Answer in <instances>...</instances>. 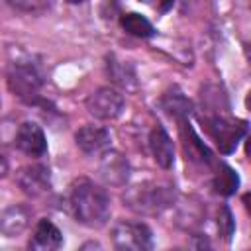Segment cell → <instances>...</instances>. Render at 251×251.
<instances>
[{"instance_id": "6da1fadb", "label": "cell", "mask_w": 251, "mask_h": 251, "mask_svg": "<svg viewBox=\"0 0 251 251\" xmlns=\"http://www.w3.org/2000/svg\"><path fill=\"white\" fill-rule=\"evenodd\" d=\"M71 210L82 226L102 227L110 218V196L90 178H76L71 186Z\"/></svg>"}, {"instance_id": "7a4b0ae2", "label": "cell", "mask_w": 251, "mask_h": 251, "mask_svg": "<svg viewBox=\"0 0 251 251\" xmlns=\"http://www.w3.org/2000/svg\"><path fill=\"white\" fill-rule=\"evenodd\" d=\"M124 202L137 214L157 216L175 202V186L161 180H145L129 186L124 194Z\"/></svg>"}, {"instance_id": "3957f363", "label": "cell", "mask_w": 251, "mask_h": 251, "mask_svg": "<svg viewBox=\"0 0 251 251\" xmlns=\"http://www.w3.org/2000/svg\"><path fill=\"white\" fill-rule=\"evenodd\" d=\"M8 88L24 102L33 104L39 98V90L43 86V76L31 63H14L8 69Z\"/></svg>"}, {"instance_id": "277c9868", "label": "cell", "mask_w": 251, "mask_h": 251, "mask_svg": "<svg viewBox=\"0 0 251 251\" xmlns=\"http://www.w3.org/2000/svg\"><path fill=\"white\" fill-rule=\"evenodd\" d=\"M110 235L114 247L122 251H145L153 247V231L143 222L122 220L114 224Z\"/></svg>"}, {"instance_id": "5b68a950", "label": "cell", "mask_w": 251, "mask_h": 251, "mask_svg": "<svg viewBox=\"0 0 251 251\" xmlns=\"http://www.w3.org/2000/svg\"><path fill=\"white\" fill-rule=\"evenodd\" d=\"M208 133L214 137L218 149L222 153H231L247 133V122L243 120H233L226 116H214L206 120Z\"/></svg>"}, {"instance_id": "8992f818", "label": "cell", "mask_w": 251, "mask_h": 251, "mask_svg": "<svg viewBox=\"0 0 251 251\" xmlns=\"http://www.w3.org/2000/svg\"><path fill=\"white\" fill-rule=\"evenodd\" d=\"M126 108L124 94L116 88L102 86L86 98V110L98 120H116Z\"/></svg>"}, {"instance_id": "52a82bcc", "label": "cell", "mask_w": 251, "mask_h": 251, "mask_svg": "<svg viewBox=\"0 0 251 251\" xmlns=\"http://www.w3.org/2000/svg\"><path fill=\"white\" fill-rule=\"evenodd\" d=\"M98 173L102 176V180L110 186H124L129 180L131 175V167L127 163V159L114 149H104L100 163H98Z\"/></svg>"}, {"instance_id": "ba28073f", "label": "cell", "mask_w": 251, "mask_h": 251, "mask_svg": "<svg viewBox=\"0 0 251 251\" xmlns=\"http://www.w3.org/2000/svg\"><path fill=\"white\" fill-rule=\"evenodd\" d=\"M16 182L27 196L37 198V196H43L51 190V173L45 165L33 163V165L22 167L18 171Z\"/></svg>"}, {"instance_id": "9c48e42d", "label": "cell", "mask_w": 251, "mask_h": 251, "mask_svg": "<svg viewBox=\"0 0 251 251\" xmlns=\"http://www.w3.org/2000/svg\"><path fill=\"white\" fill-rule=\"evenodd\" d=\"M14 143L27 157H43L47 153L45 133H43L41 126H37L35 122L20 124V127L16 131V137H14Z\"/></svg>"}, {"instance_id": "30bf717a", "label": "cell", "mask_w": 251, "mask_h": 251, "mask_svg": "<svg viewBox=\"0 0 251 251\" xmlns=\"http://www.w3.org/2000/svg\"><path fill=\"white\" fill-rule=\"evenodd\" d=\"M75 141H76V147L86 153V155H92V153H100L104 149H108L112 137H110V131L102 126H82L76 133H75Z\"/></svg>"}, {"instance_id": "8fae6325", "label": "cell", "mask_w": 251, "mask_h": 251, "mask_svg": "<svg viewBox=\"0 0 251 251\" xmlns=\"http://www.w3.org/2000/svg\"><path fill=\"white\" fill-rule=\"evenodd\" d=\"M149 147L153 153L155 163L161 169H171L175 165V145L171 135L163 126H155L149 133Z\"/></svg>"}, {"instance_id": "7c38bea8", "label": "cell", "mask_w": 251, "mask_h": 251, "mask_svg": "<svg viewBox=\"0 0 251 251\" xmlns=\"http://www.w3.org/2000/svg\"><path fill=\"white\" fill-rule=\"evenodd\" d=\"M31 220V212L24 204H12L0 214V233L6 237H18L22 235Z\"/></svg>"}, {"instance_id": "4fadbf2b", "label": "cell", "mask_w": 251, "mask_h": 251, "mask_svg": "<svg viewBox=\"0 0 251 251\" xmlns=\"http://www.w3.org/2000/svg\"><path fill=\"white\" fill-rule=\"evenodd\" d=\"M63 245V233L61 229L51 222V220H39L35 229H33V237L29 241V249L35 251H53L59 249Z\"/></svg>"}, {"instance_id": "5bb4252c", "label": "cell", "mask_w": 251, "mask_h": 251, "mask_svg": "<svg viewBox=\"0 0 251 251\" xmlns=\"http://www.w3.org/2000/svg\"><path fill=\"white\" fill-rule=\"evenodd\" d=\"M106 73L118 86H122L126 90L137 88V75L129 61H122L116 55H108L106 57Z\"/></svg>"}, {"instance_id": "9a60e30c", "label": "cell", "mask_w": 251, "mask_h": 251, "mask_svg": "<svg viewBox=\"0 0 251 251\" xmlns=\"http://www.w3.org/2000/svg\"><path fill=\"white\" fill-rule=\"evenodd\" d=\"M180 133L184 137V151L192 161H200V163H212V153L208 151V147L198 139V135L194 133V129L190 127L188 118H180Z\"/></svg>"}, {"instance_id": "2e32d148", "label": "cell", "mask_w": 251, "mask_h": 251, "mask_svg": "<svg viewBox=\"0 0 251 251\" xmlns=\"http://www.w3.org/2000/svg\"><path fill=\"white\" fill-rule=\"evenodd\" d=\"M120 24H122L124 31L129 33V35H133V37H151V35L155 33L151 22H149L145 16L137 14V12H127V14H124V16L120 18Z\"/></svg>"}, {"instance_id": "e0dca14e", "label": "cell", "mask_w": 251, "mask_h": 251, "mask_svg": "<svg viewBox=\"0 0 251 251\" xmlns=\"http://www.w3.org/2000/svg\"><path fill=\"white\" fill-rule=\"evenodd\" d=\"M161 106L167 110V114H171V116L176 118V120L188 118V114H190V110H192L190 100H188L182 92H178V90L167 92V94L161 98Z\"/></svg>"}, {"instance_id": "ac0fdd59", "label": "cell", "mask_w": 251, "mask_h": 251, "mask_svg": "<svg viewBox=\"0 0 251 251\" xmlns=\"http://www.w3.org/2000/svg\"><path fill=\"white\" fill-rule=\"evenodd\" d=\"M237 188H239V176H237V173L231 167H227V165L222 163L220 165V171L214 176V190L218 194H222V196H231V194L237 192Z\"/></svg>"}, {"instance_id": "d6986e66", "label": "cell", "mask_w": 251, "mask_h": 251, "mask_svg": "<svg viewBox=\"0 0 251 251\" xmlns=\"http://www.w3.org/2000/svg\"><path fill=\"white\" fill-rule=\"evenodd\" d=\"M218 229L226 241H231V235L235 231V222H233V216L227 206H220V210H218Z\"/></svg>"}, {"instance_id": "ffe728a7", "label": "cell", "mask_w": 251, "mask_h": 251, "mask_svg": "<svg viewBox=\"0 0 251 251\" xmlns=\"http://www.w3.org/2000/svg\"><path fill=\"white\" fill-rule=\"evenodd\" d=\"M10 4L16 6V8L22 10V12H31V14H35V12H45L47 8H51L53 0H10Z\"/></svg>"}, {"instance_id": "44dd1931", "label": "cell", "mask_w": 251, "mask_h": 251, "mask_svg": "<svg viewBox=\"0 0 251 251\" xmlns=\"http://www.w3.org/2000/svg\"><path fill=\"white\" fill-rule=\"evenodd\" d=\"M139 2H143V4H147L149 8H153V10H157V12H161V14H165V12H169V10L173 8V4H175V0H139Z\"/></svg>"}, {"instance_id": "7402d4cb", "label": "cell", "mask_w": 251, "mask_h": 251, "mask_svg": "<svg viewBox=\"0 0 251 251\" xmlns=\"http://www.w3.org/2000/svg\"><path fill=\"white\" fill-rule=\"evenodd\" d=\"M6 175H8V161H6V157L0 153V178L6 176Z\"/></svg>"}, {"instance_id": "603a6c76", "label": "cell", "mask_w": 251, "mask_h": 251, "mask_svg": "<svg viewBox=\"0 0 251 251\" xmlns=\"http://www.w3.org/2000/svg\"><path fill=\"white\" fill-rule=\"evenodd\" d=\"M69 4H80V2H84V0H67Z\"/></svg>"}]
</instances>
